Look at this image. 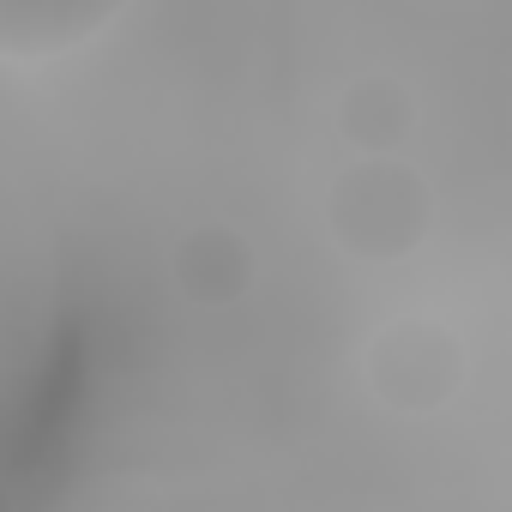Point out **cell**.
Masks as SVG:
<instances>
[{"label":"cell","instance_id":"6da1fadb","mask_svg":"<svg viewBox=\"0 0 512 512\" xmlns=\"http://www.w3.org/2000/svg\"><path fill=\"white\" fill-rule=\"evenodd\" d=\"M121 13V0H0V49L13 61L67 55Z\"/></svg>","mask_w":512,"mask_h":512}]
</instances>
